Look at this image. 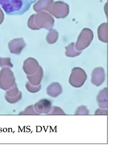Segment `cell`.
<instances>
[{"mask_svg": "<svg viewBox=\"0 0 120 157\" xmlns=\"http://www.w3.org/2000/svg\"><path fill=\"white\" fill-rule=\"evenodd\" d=\"M37 0H0V7L7 14L19 15L28 11Z\"/></svg>", "mask_w": 120, "mask_h": 157, "instance_id": "cell-1", "label": "cell"}]
</instances>
